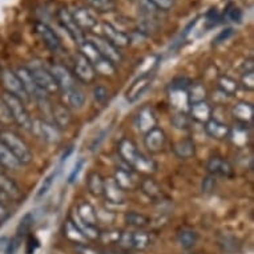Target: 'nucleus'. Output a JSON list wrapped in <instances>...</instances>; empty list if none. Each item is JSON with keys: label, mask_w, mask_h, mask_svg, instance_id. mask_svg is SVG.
<instances>
[{"label": "nucleus", "mask_w": 254, "mask_h": 254, "mask_svg": "<svg viewBox=\"0 0 254 254\" xmlns=\"http://www.w3.org/2000/svg\"><path fill=\"white\" fill-rule=\"evenodd\" d=\"M0 142H3L11 150V153L16 157L21 167L32 163V160H34L32 150L27 145V142L20 136H17L15 132L8 129L0 130Z\"/></svg>", "instance_id": "obj_1"}, {"label": "nucleus", "mask_w": 254, "mask_h": 254, "mask_svg": "<svg viewBox=\"0 0 254 254\" xmlns=\"http://www.w3.org/2000/svg\"><path fill=\"white\" fill-rule=\"evenodd\" d=\"M3 100L7 104L9 109V113H11V116H12L13 123H16L20 128L25 130H31V127H32V119L29 116L28 111L25 108V104L20 99H17L16 96H13L8 92H4L3 95Z\"/></svg>", "instance_id": "obj_2"}, {"label": "nucleus", "mask_w": 254, "mask_h": 254, "mask_svg": "<svg viewBox=\"0 0 254 254\" xmlns=\"http://www.w3.org/2000/svg\"><path fill=\"white\" fill-rule=\"evenodd\" d=\"M27 68H28V71L31 72V75L34 77L36 85H38L43 92H46L47 95H48V93H56V92L59 91L56 80H55V77L52 76L50 69H47L42 63L32 62Z\"/></svg>", "instance_id": "obj_3"}, {"label": "nucleus", "mask_w": 254, "mask_h": 254, "mask_svg": "<svg viewBox=\"0 0 254 254\" xmlns=\"http://www.w3.org/2000/svg\"><path fill=\"white\" fill-rule=\"evenodd\" d=\"M31 132L47 144H59L62 140V130L50 120H34Z\"/></svg>", "instance_id": "obj_4"}, {"label": "nucleus", "mask_w": 254, "mask_h": 254, "mask_svg": "<svg viewBox=\"0 0 254 254\" xmlns=\"http://www.w3.org/2000/svg\"><path fill=\"white\" fill-rule=\"evenodd\" d=\"M1 81H3V85L5 88V92H8L13 96H16L17 99H20L24 104L28 103L29 97L23 88L20 79L17 77L16 72L12 71V69H3L1 71Z\"/></svg>", "instance_id": "obj_5"}, {"label": "nucleus", "mask_w": 254, "mask_h": 254, "mask_svg": "<svg viewBox=\"0 0 254 254\" xmlns=\"http://www.w3.org/2000/svg\"><path fill=\"white\" fill-rule=\"evenodd\" d=\"M16 75L17 77L20 79L21 84H23V88H24V91L27 92V95H28L29 100H31V99H34V100H36L39 103V101L44 100V99L48 97V95H47L46 92H43L42 89L36 85L34 77H32V75H31V72L28 71V68L27 67L17 68Z\"/></svg>", "instance_id": "obj_6"}, {"label": "nucleus", "mask_w": 254, "mask_h": 254, "mask_svg": "<svg viewBox=\"0 0 254 254\" xmlns=\"http://www.w3.org/2000/svg\"><path fill=\"white\" fill-rule=\"evenodd\" d=\"M89 43H92L95 46V48L100 52L103 58L109 60L111 63H113L115 65H117V64H120L123 62V55L119 51V48L113 46L112 43L107 40L105 38L92 36V38H89Z\"/></svg>", "instance_id": "obj_7"}, {"label": "nucleus", "mask_w": 254, "mask_h": 254, "mask_svg": "<svg viewBox=\"0 0 254 254\" xmlns=\"http://www.w3.org/2000/svg\"><path fill=\"white\" fill-rule=\"evenodd\" d=\"M73 76L85 84L92 83L96 79V71L87 58L81 54H76L73 58Z\"/></svg>", "instance_id": "obj_8"}, {"label": "nucleus", "mask_w": 254, "mask_h": 254, "mask_svg": "<svg viewBox=\"0 0 254 254\" xmlns=\"http://www.w3.org/2000/svg\"><path fill=\"white\" fill-rule=\"evenodd\" d=\"M152 81H153L152 72L142 73V75L138 76L137 79L132 83V85L128 88V91L125 92L127 100L129 101V103H136L137 100H140L144 96V93L149 89V87L152 85Z\"/></svg>", "instance_id": "obj_9"}, {"label": "nucleus", "mask_w": 254, "mask_h": 254, "mask_svg": "<svg viewBox=\"0 0 254 254\" xmlns=\"http://www.w3.org/2000/svg\"><path fill=\"white\" fill-rule=\"evenodd\" d=\"M50 71L52 73V76L55 77V80H56V83H58L59 91H62L63 93L71 91V89H73V88L79 85L73 73H71L67 68L63 67V65H58V64L52 65Z\"/></svg>", "instance_id": "obj_10"}, {"label": "nucleus", "mask_w": 254, "mask_h": 254, "mask_svg": "<svg viewBox=\"0 0 254 254\" xmlns=\"http://www.w3.org/2000/svg\"><path fill=\"white\" fill-rule=\"evenodd\" d=\"M206 171L209 172V175L214 176V177L229 179L234 175L233 165L226 158L220 157V156H213L209 158L206 163Z\"/></svg>", "instance_id": "obj_11"}, {"label": "nucleus", "mask_w": 254, "mask_h": 254, "mask_svg": "<svg viewBox=\"0 0 254 254\" xmlns=\"http://www.w3.org/2000/svg\"><path fill=\"white\" fill-rule=\"evenodd\" d=\"M59 19L62 21L63 27L65 28L69 36L73 39V42L77 43L79 46H81L83 43H85V36H84V32L79 28V25L76 24L73 17H72L71 12L68 11L67 8L59 9Z\"/></svg>", "instance_id": "obj_12"}, {"label": "nucleus", "mask_w": 254, "mask_h": 254, "mask_svg": "<svg viewBox=\"0 0 254 254\" xmlns=\"http://www.w3.org/2000/svg\"><path fill=\"white\" fill-rule=\"evenodd\" d=\"M167 142V134L160 127H154L153 129L146 132L144 137V145L152 153H158L164 149Z\"/></svg>", "instance_id": "obj_13"}, {"label": "nucleus", "mask_w": 254, "mask_h": 254, "mask_svg": "<svg viewBox=\"0 0 254 254\" xmlns=\"http://www.w3.org/2000/svg\"><path fill=\"white\" fill-rule=\"evenodd\" d=\"M134 124H136V128L144 134L149 132L150 129H153L154 127H157V117H156L153 109L148 105L142 107L134 119Z\"/></svg>", "instance_id": "obj_14"}, {"label": "nucleus", "mask_w": 254, "mask_h": 254, "mask_svg": "<svg viewBox=\"0 0 254 254\" xmlns=\"http://www.w3.org/2000/svg\"><path fill=\"white\" fill-rule=\"evenodd\" d=\"M117 150H119L120 157L123 158L130 168H133V165L136 164L138 157H140V154L142 153V152L138 150L136 144H134L132 140H129V138H121L120 142H119V145H117Z\"/></svg>", "instance_id": "obj_15"}, {"label": "nucleus", "mask_w": 254, "mask_h": 254, "mask_svg": "<svg viewBox=\"0 0 254 254\" xmlns=\"http://www.w3.org/2000/svg\"><path fill=\"white\" fill-rule=\"evenodd\" d=\"M103 196L109 204L113 205H123L125 204L127 196L125 192L121 189L113 179L104 180V189H103Z\"/></svg>", "instance_id": "obj_16"}, {"label": "nucleus", "mask_w": 254, "mask_h": 254, "mask_svg": "<svg viewBox=\"0 0 254 254\" xmlns=\"http://www.w3.org/2000/svg\"><path fill=\"white\" fill-rule=\"evenodd\" d=\"M0 192L9 201H20L23 197L20 188L8 175L0 172Z\"/></svg>", "instance_id": "obj_17"}, {"label": "nucleus", "mask_w": 254, "mask_h": 254, "mask_svg": "<svg viewBox=\"0 0 254 254\" xmlns=\"http://www.w3.org/2000/svg\"><path fill=\"white\" fill-rule=\"evenodd\" d=\"M113 180L124 192L125 190H134L140 185V181L133 172L129 171V169H125V168H117Z\"/></svg>", "instance_id": "obj_18"}, {"label": "nucleus", "mask_w": 254, "mask_h": 254, "mask_svg": "<svg viewBox=\"0 0 254 254\" xmlns=\"http://www.w3.org/2000/svg\"><path fill=\"white\" fill-rule=\"evenodd\" d=\"M69 12H71L73 20H75L76 24L79 25V28L81 31L83 29L95 28L97 25L96 17L93 16V13L88 8H85V7H75Z\"/></svg>", "instance_id": "obj_19"}, {"label": "nucleus", "mask_w": 254, "mask_h": 254, "mask_svg": "<svg viewBox=\"0 0 254 254\" xmlns=\"http://www.w3.org/2000/svg\"><path fill=\"white\" fill-rule=\"evenodd\" d=\"M51 116L54 123L59 129H67L72 123V115L69 108L64 104H52L51 107Z\"/></svg>", "instance_id": "obj_20"}, {"label": "nucleus", "mask_w": 254, "mask_h": 254, "mask_svg": "<svg viewBox=\"0 0 254 254\" xmlns=\"http://www.w3.org/2000/svg\"><path fill=\"white\" fill-rule=\"evenodd\" d=\"M103 31L105 34V39L109 40L117 48H125V47H128L130 44L129 36L123 31H120V29H117L115 25L104 23L103 24Z\"/></svg>", "instance_id": "obj_21"}, {"label": "nucleus", "mask_w": 254, "mask_h": 254, "mask_svg": "<svg viewBox=\"0 0 254 254\" xmlns=\"http://www.w3.org/2000/svg\"><path fill=\"white\" fill-rule=\"evenodd\" d=\"M36 31H38V34L40 35V38H42V40L44 42L48 50H51L52 52H58L62 48V44H60L58 35L55 34V31L51 28L50 25L39 21L38 24H36Z\"/></svg>", "instance_id": "obj_22"}, {"label": "nucleus", "mask_w": 254, "mask_h": 254, "mask_svg": "<svg viewBox=\"0 0 254 254\" xmlns=\"http://www.w3.org/2000/svg\"><path fill=\"white\" fill-rule=\"evenodd\" d=\"M204 129L209 137L216 138V140H225V138H229V125H226L225 123H222V121L220 120H216V119H210L208 123H205Z\"/></svg>", "instance_id": "obj_23"}, {"label": "nucleus", "mask_w": 254, "mask_h": 254, "mask_svg": "<svg viewBox=\"0 0 254 254\" xmlns=\"http://www.w3.org/2000/svg\"><path fill=\"white\" fill-rule=\"evenodd\" d=\"M232 115L237 120V124L249 125L253 121L254 107L248 101H240L232 108Z\"/></svg>", "instance_id": "obj_24"}, {"label": "nucleus", "mask_w": 254, "mask_h": 254, "mask_svg": "<svg viewBox=\"0 0 254 254\" xmlns=\"http://www.w3.org/2000/svg\"><path fill=\"white\" fill-rule=\"evenodd\" d=\"M172 150H173L176 157L181 158V160H188V158H192L196 154V144L192 138H181L173 144Z\"/></svg>", "instance_id": "obj_25"}, {"label": "nucleus", "mask_w": 254, "mask_h": 254, "mask_svg": "<svg viewBox=\"0 0 254 254\" xmlns=\"http://www.w3.org/2000/svg\"><path fill=\"white\" fill-rule=\"evenodd\" d=\"M76 217L79 218L81 222L84 224H88V225L97 226V213L95 210V208L92 206L89 202L84 201V202H80L77 205V209H76Z\"/></svg>", "instance_id": "obj_26"}, {"label": "nucleus", "mask_w": 254, "mask_h": 254, "mask_svg": "<svg viewBox=\"0 0 254 254\" xmlns=\"http://www.w3.org/2000/svg\"><path fill=\"white\" fill-rule=\"evenodd\" d=\"M63 99L65 101V107L72 109H81L83 105L85 104V93L81 88L77 85L76 88L71 91L64 92L63 93Z\"/></svg>", "instance_id": "obj_27"}, {"label": "nucleus", "mask_w": 254, "mask_h": 254, "mask_svg": "<svg viewBox=\"0 0 254 254\" xmlns=\"http://www.w3.org/2000/svg\"><path fill=\"white\" fill-rule=\"evenodd\" d=\"M190 119L197 123L205 124L212 119V107L206 101H201L196 104H190Z\"/></svg>", "instance_id": "obj_28"}, {"label": "nucleus", "mask_w": 254, "mask_h": 254, "mask_svg": "<svg viewBox=\"0 0 254 254\" xmlns=\"http://www.w3.org/2000/svg\"><path fill=\"white\" fill-rule=\"evenodd\" d=\"M229 138L233 142V145L238 148H245L250 141L249 127L244 124H237L236 128H230Z\"/></svg>", "instance_id": "obj_29"}, {"label": "nucleus", "mask_w": 254, "mask_h": 254, "mask_svg": "<svg viewBox=\"0 0 254 254\" xmlns=\"http://www.w3.org/2000/svg\"><path fill=\"white\" fill-rule=\"evenodd\" d=\"M0 167L12 172L20 171L21 168L20 163L17 161L16 157L11 153V150L3 142H0Z\"/></svg>", "instance_id": "obj_30"}, {"label": "nucleus", "mask_w": 254, "mask_h": 254, "mask_svg": "<svg viewBox=\"0 0 254 254\" xmlns=\"http://www.w3.org/2000/svg\"><path fill=\"white\" fill-rule=\"evenodd\" d=\"M138 187H141V190L144 192L146 197H149L150 200L156 201V202H161L164 198L163 190L153 179H145L142 180Z\"/></svg>", "instance_id": "obj_31"}, {"label": "nucleus", "mask_w": 254, "mask_h": 254, "mask_svg": "<svg viewBox=\"0 0 254 254\" xmlns=\"http://www.w3.org/2000/svg\"><path fill=\"white\" fill-rule=\"evenodd\" d=\"M169 99H171L172 105L179 109V112H184L183 108H185L189 104L188 100V89H181V88H169Z\"/></svg>", "instance_id": "obj_32"}, {"label": "nucleus", "mask_w": 254, "mask_h": 254, "mask_svg": "<svg viewBox=\"0 0 254 254\" xmlns=\"http://www.w3.org/2000/svg\"><path fill=\"white\" fill-rule=\"evenodd\" d=\"M177 240H179L180 246L185 250L192 249L193 246L197 244V233L193 229H189V228H184L179 232L177 234Z\"/></svg>", "instance_id": "obj_33"}, {"label": "nucleus", "mask_w": 254, "mask_h": 254, "mask_svg": "<svg viewBox=\"0 0 254 254\" xmlns=\"http://www.w3.org/2000/svg\"><path fill=\"white\" fill-rule=\"evenodd\" d=\"M188 100L190 104H196V103H201L205 101L206 99V88L204 87V84L200 83H190V85L188 87Z\"/></svg>", "instance_id": "obj_34"}, {"label": "nucleus", "mask_w": 254, "mask_h": 254, "mask_svg": "<svg viewBox=\"0 0 254 254\" xmlns=\"http://www.w3.org/2000/svg\"><path fill=\"white\" fill-rule=\"evenodd\" d=\"M134 171L140 172L142 175H152L157 169V164L154 163L153 160L148 156H145L144 153L140 154V157L136 161V164L133 165Z\"/></svg>", "instance_id": "obj_35"}, {"label": "nucleus", "mask_w": 254, "mask_h": 254, "mask_svg": "<svg viewBox=\"0 0 254 254\" xmlns=\"http://www.w3.org/2000/svg\"><path fill=\"white\" fill-rule=\"evenodd\" d=\"M87 185L89 192L93 194V196H103V189H104V179L101 177L100 173L97 172H92L91 175L88 176Z\"/></svg>", "instance_id": "obj_36"}, {"label": "nucleus", "mask_w": 254, "mask_h": 254, "mask_svg": "<svg viewBox=\"0 0 254 254\" xmlns=\"http://www.w3.org/2000/svg\"><path fill=\"white\" fill-rule=\"evenodd\" d=\"M125 221L128 225L134 226L137 229H144L150 224L149 217L138 212H128L125 214Z\"/></svg>", "instance_id": "obj_37"}, {"label": "nucleus", "mask_w": 254, "mask_h": 254, "mask_svg": "<svg viewBox=\"0 0 254 254\" xmlns=\"http://www.w3.org/2000/svg\"><path fill=\"white\" fill-rule=\"evenodd\" d=\"M238 87H240V84L233 77H230V76L224 75L218 79V88L226 96H234L237 93Z\"/></svg>", "instance_id": "obj_38"}, {"label": "nucleus", "mask_w": 254, "mask_h": 254, "mask_svg": "<svg viewBox=\"0 0 254 254\" xmlns=\"http://www.w3.org/2000/svg\"><path fill=\"white\" fill-rule=\"evenodd\" d=\"M65 236L75 245H77V244H85V241H87V238L84 237V234L80 232V229L76 226V224L72 220L67 221V224H65Z\"/></svg>", "instance_id": "obj_39"}, {"label": "nucleus", "mask_w": 254, "mask_h": 254, "mask_svg": "<svg viewBox=\"0 0 254 254\" xmlns=\"http://www.w3.org/2000/svg\"><path fill=\"white\" fill-rule=\"evenodd\" d=\"M150 245V236L144 230L132 232V249L144 250Z\"/></svg>", "instance_id": "obj_40"}, {"label": "nucleus", "mask_w": 254, "mask_h": 254, "mask_svg": "<svg viewBox=\"0 0 254 254\" xmlns=\"http://www.w3.org/2000/svg\"><path fill=\"white\" fill-rule=\"evenodd\" d=\"M218 245L222 248L225 253L229 254L237 253L240 250V246H241L237 238L233 237V236H221L220 240H218Z\"/></svg>", "instance_id": "obj_41"}, {"label": "nucleus", "mask_w": 254, "mask_h": 254, "mask_svg": "<svg viewBox=\"0 0 254 254\" xmlns=\"http://www.w3.org/2000/svg\"><path fill=\"white\" fill-rule=\"evenodd\" d=\"M76 224V226L79 228L80 232L84 234V237L87 238V240H99L100 238V232L97 229V226H92L88 225V224H84L81 221L75 217V220H72Z\"/></svg>", "instance_id": "obj_42"}, {"label": "nucleus", "mask_w": 254, "mask_h": 254, "mask_svg": "<svg viewBox=\"0 0 254 254\" xmlns=\"http://www.w3.org/2000/svg\"><path fill=\"white\" fill-rule=\"evenodd\" d=\"M93 68H95L96 73H100V75L103 76H113L115 75V72H116V65L104 58H101L100 60L93 65Z\"/></svg>", "instance_id": "obj_43"}, {"label": "nucleus", "mask_w": 254, "mask_h": 254, "mask_svg": "<svg viewBox=\"0 0 254 254\" xmlns=\"http://www.w3.org/2000/svg\"><path fill=\"white\" fill-rule=\"evenodd\" d=\"M190 121H192L190 116H188L185 112H177L171 119L172 125L177 129H188L190 127Z\"/></svg>", "instance_id": "obj_44"}, {"label": "nucleus", "mask_w": 254, "mask_h": 254, "mask_svg": "<svg viewBox=\"0 0 254 254\" xmlns=\"http://www.w3.org/2000/svg\"><path fill=\"white\" fill-rule=\"evenodd\" d=\"M92 8H95L99 12H111L116 8L115 0H87Z\"/></svg>", "instance_id": "obj_45"}, {"label": "nucleus", "mask_w": 254, "mask_h": 254, "mask_svg": "<svg viewBox=\"0 0 254 254\" xmlns=\"http://www.w3.org/2000/svg\"><path fill=\"white\" fill-rule=\"evenodd\" d=\"M56 177H58V171H54L52 173H50V175L47 176L46 179H44V181L42 183V185H40V188H39L38 193H36V198H42V197H44L47 193L50 192V189L52 188V185H54Z\"/></svg>", "instance_id": "obj_46"}, {"label": "nucleus", "mask_w": 254, "mask_h": 254, "mask_svg": "<svg viewBox=\"0 0 254 254\" xmlns=\"http://www.w3.org/2000/svg\"><path fill=\"white\" fill-rule=\"evenodd\" d=\"M93 99L96 103L99 104L104 105L107 101L109 100V91L108 88L104 87V85H96V87L93 88Z\"/></svg>", "instance_id": "obj_47"}, {"label": "nucleus", "mask_w": 254, "mask_h": 254, "mask_svg": "<svg viewBox=\"0 0 254 254\" xmlns=\"http://www.w3.org/2000/svg\"><path fill=\"white\" fill-rule=\"evenodd\" d=\"M32 224H34V218H32V214H31V213L25 214V216L20 220V224H19V226H17L16 237L20 238V240H21V237H23V236H24V234L27 233L29 229H31Z\"/></svg>", "instance_id": "obj_48"}, {"label": "nucleus", "mask_w": 254, "mask_h": 254, "mask_svg": "<svg viewBox=\"0 0 254 254\" xmlns=\"http://www.w3.org/2000/svg\"><path fill=\"white\" fill-rule=\"evenodd\" d=\"M13 123L12 116L9 113V109L7 104L3 100V97L0 96V124L3 125H11Z\"/></svg>", "instance_id": "obj_49"}, {"label": "nucleus", "mask_w": 254, "mask_h": 254, "mask_svg": "<svg viewBox=\"0 0 254 254\" xmlns=\"http://www.w3.org/2000/svg\"><path fill=\"white\" fill-rule=\"evenodd\" d=\"M241 85L246 91L254 89V72H245L241 77Z\"/></svg>", "instance_id": "obj_50"}, {"label": "nucleus", "mask_w": 254, "mask_h": 254, "mask_svg": "<svg viewBox=\"0 0 254 254\" xmlns=\"http://www.w3.org/2000/svg\"><path fill=\"white\" fill-rule=\"evenodd\" d=\"M84 164H85L84 158H80L79 161L75 164V167H73V169H72V172H71V175H69V177H68V183L69 184L75 183L76 180H77V177H79L80 172L83 171Z\"/></svg>", "instance_id": "obj_51"}, {"label": "nucleus", "mask_w": 254, "mask_h": 254, "mask_svg": "<svg viewBox=\"0 0 254 254\" xmlns=\"http://www.w3.org/2000/svg\"><path fill=\"white\" fill-rule=\"evenodd\" d=\"M121 232H117V230H112V232H104V233H100V240L104 242H108V244H117L119 238H120Z\"/></svg>", "instance_id": "obj_52"}, {"label": "nucleus", "mask_w": 254, "mask_h": 254, "mask_svg": "<svg viewBox=\"0 0 254 254\" xmlns=\"http://www.w3.org/2000/svg\"><path fill=\"white\" fill-rule=\"evenodd\" d=\"M150 3L153 4L156 9H161V11H168L175 5L176 0H149Z\"/></svg>", "instance_id": "obj_53"}, {"label": "nucleus", "mask_w": 254, "mask_h": 254, "mask_svg": "<svg viewBox=\"0 0 254 254\" xmlns=\"http://www.w3.org/2000/svg\"><path fill=\"white\" fill-rule=\"evenodd\" d=\"M214 188H216V177L212 175L206 176L204 180H202V192L204 193H210L212 190H214Z\"/></svg>", "instance_id": "obj_54"}, {"label": "nucleus", "mask_w": 254, "mask_h": 254, "mask_svg": "<svg viewBox=\"0 0 254 254\" xmlns=\"http://www.w3.org/2000/svg\"><path fill=\"white\" fill-rule=\"evenodd\" d=\"M234 34V29L233 28H226L224 31H221L220 34L217 35L216 39L213 40V44H221V43L226 42V40H229Z\"/></svg>", "instance_id": "obj_55"}, {"label": "nucleus", "mask_w": 254, "mask_h": 254, "mask_svg": "<svg viewBox=\"0 0 254 254\" xmlns=\"http://www.w3.org/2000/svg\"><path fill=\"white\" fill-rule=\"evenodd\" d=\"M75 249L79 254H101L100 250H97L93 246L87 245V244H77L75 245Z\"/></svg>", "instance_id": "obj_56"}, {"label": "nucleus", "mask_w": 254, "mask_h": 254, "mask_svg": "<svg viewBox=\"0 0 254 254\" xmlns=\"http://www.w3.org/2000/svg\"><path fill=\"white\" fill-rule=\"evenodd\" d=\"M226 17L229 19L230 21H234V23H241L242 20V12L241 9L237 8V7H233L226 11Z\"/></svg>", "instance_id": "obj_57"}, {"label": "nucleus", "mask_w": 254, "mask_h": 254, "mask_svg": "<svg viewBox=\"0 0 254 254\" xmlns=\"http://www.w3.org/2000/svg\"><path fill=\"white\" fill-rule=\"evenodd\" d=\"M11 216V212H9L8 205L4 201H0V224H3L4 221H7Z\"/></svg>", "instance_id": "obj_58"}, {"label": "nucleus", "mask_w": 254, "mask_h": 254, "mask_svg": "<svg viewBox=\"0 0 254 254\" xmlns=\"http://www.w3.org/2000/svg\"><path fill=\"white\" fill-rule=\"evenodd\" d=\"M9 246V240L8 237H1L0 238V252L3 250V252H7Z\"/></svg>", "instance_id": "obj_59"}, {"label": "nucleus", "mask_w": 254, "mask_h": 254, "mask_svg": "<svg viewBox=\"0 0 254 254\" xmlns=\"http://www.w3.org/2000/svg\"><path fill=\"white\" fill-rule=\"evenodd\" d=\"M0 172H1V167H0Z\"/></svg>", "instance_id": "obj_60"}]
</instances>
